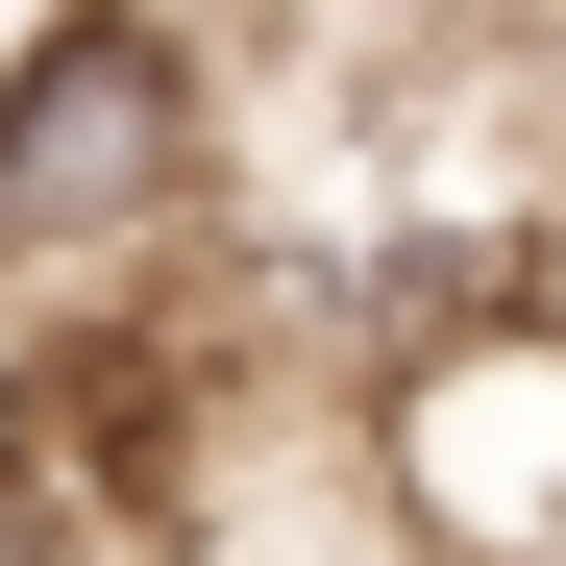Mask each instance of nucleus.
I'll return each mask as SVG.
<instances>
[{
	"mask_svg": "<svg viewBox=\"0 0 566 566\" xmlns=\"http://www.w3.org/2000/svg\"><path fill=\"white\" fill-rule=\"evenodd\" d=\"M222 198V124H198V50H172V0H50L25 50H0V345L50 296L99 321L148 296L172 247Z\"/></svg>",
	"mask_w": 566,
	"mask_h": 566,
	"instance_id": "obj_1",
	"label": "nucleus"
},
{
	"mask_svg": "<svg viewBox=\"0 0 566 566\" xmlns=\"http://www.w3.org/2000/svg\"><path fill=\"white\" fill-rule=\"evenodd\" d=\"M345 468L419 566H566V296L395 321L369 395H345Z\"/></svg>",
	"mask_w": 566,
	"mask_h": 566,
	"instance_id": "obj_2",
	"label": "nucleus"
}]
</instances>
